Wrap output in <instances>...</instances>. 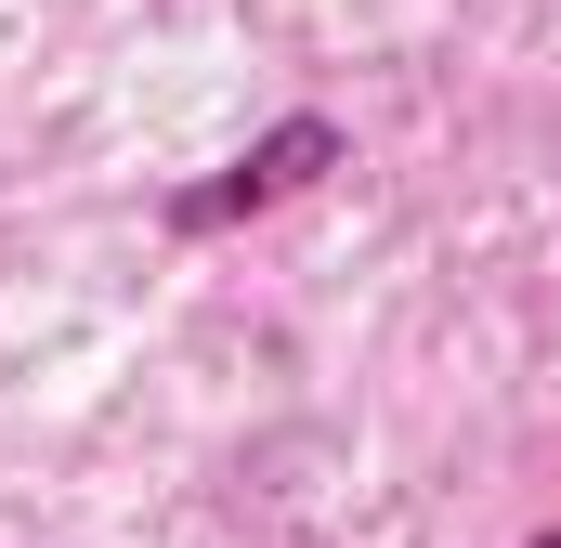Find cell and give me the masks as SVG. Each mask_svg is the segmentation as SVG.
I'll use <instances>...</instances> for the list:
<instances>
[{"instance_id":"6da1fadb","label":"cell","mask_w":561,"mask_h":548,"mask_svg":"<svg viewBox=\"0 0 561 548\" xmlns=\"http://www.w3.org/2000/svg\"><path fill=\"white\" fill-rule=\"evenodd\" d=\"M340 157H353V132H340V118H275L249 157H222L209 183H183V196H170V236H222V222H249V209L300 196V183H327Z\"/></svg>"},{"instance_id":"7a4b0ae2","label":"cell","mask_w":561,"mask_h":548,"mask_svg":"<svg viewBox=\"0 0 561 548\" xmlns=\"http://www.w3.org/2000/svg\"><path fill=\"white\" fill-rule=\"evenodd\" d=\"M536 548H561V523H549V536H536Z\"/></svg>"}]
</instances>
